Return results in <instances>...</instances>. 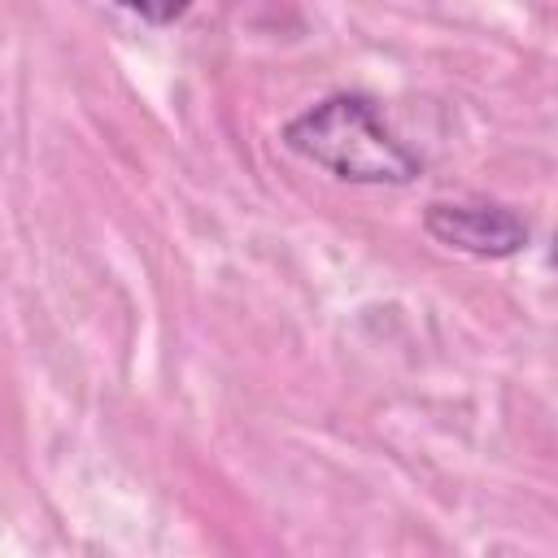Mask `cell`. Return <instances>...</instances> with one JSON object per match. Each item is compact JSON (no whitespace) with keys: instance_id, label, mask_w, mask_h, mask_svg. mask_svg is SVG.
I'll use <instances>...</instances> for the list:
<instances>
[{"instance_id":"7a4b0ae2","label":"cell","mask_w":558,"mask_h":558,"mask_svg":"<svg viewBox=\"0 0 558 558\" xmlns=\"http://www.w3.org/2000/svg\"><path fill=\"white\" fill-rule=\"evenodd\" d=\"M423 231L466 257L480 262H497V257H514L527 248V222L506 209V205H484V201H432L423 209Z\"/></svg>"},{"instance_id":"6da1fadb","label":"cell","mask_w":558,"mask_h":558,"mask_svg":"<svg viewBox=\"0 0 558 558\" xmlns=\"http://www.w3.org/2000/svg\"><path fill=\"white\" fill-rule=\"evenodd\" d=\"M283 144L344 183L405 187L423 170L418 153L401 144V135L384 122L379 105L362 92H336L301 109L283 126Z\"/></svg>"},{"instance_id":"3957f363","label":"cell","mask_w":558,"mask_h":558,"mask_svg":"<svg viewBox=\"0 0 558 558\" xmlns=\"http://www.w3.org/2000/svg\"><path fill=\"white\" fill-rule=\"evenodd\" d=\"M113 4L135 13V17H144L148 26H170L192 9V0H113Z\"/></svg>"}]
</instances>
